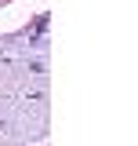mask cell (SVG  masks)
I'll return each mask as SVG.
<instances>
[{"mask_svg": "<svg viewBox=\"0 0 138 146\" xmlns=\"http://www.w3.org/2000/svg\"><path fill=\"white\" fill-rule=\"evenodd\" d=\"M47 131V44L0 36V139L36 143Z\"/></svg>", "mask_w": 138, "mask_h": 146, "instance_id": "obj_1", "label": "cell"}]
</instances>
